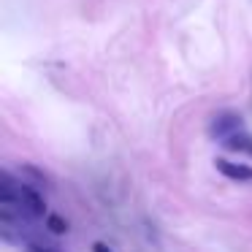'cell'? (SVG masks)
Instances as JSON below:
<instances>
[{"mask_svg":"<svg viewBox=\"0 0 252 252\" xmlns=\"http://www.w3.org/2000/svg\"><path fill=\"white\" fill-rule=\"evenodd\" d=\"M222 147L228 149V152H241V155H250L252 158V136L244 133V130L236 133V136H230V138H225Z\"/></svg>","mask_w":252,"mask_h":252,"instance_id":"3957f363","label":"cell"},{"mask_svg":"<svg viewBox=\"0 0 252 252\" xmlns=\"http://www.w3.org/2000/svg\"><path fill=\"white\" fill-rule=\"evenodd\" d=\"M241 130H244V117L239 111H220L209 122V136L217 138V141H225V138L236 136Z\"/></svg>","mask_w":252,"mask_h":252,"instance_id":"6da1fadb","label":"cell"},{"mask_svg":"<svg viewBox=\"0 0 252 252\" xmlns=\"http://www.w3.org/2000/svg\"><path fill=\"white\" fill-rule=\"evenodd\" d=\"M214 165H217V171L230 182H239V185L252 182V165H247V163H233V160H228V158H217Z\"/></svg>","mask_w":252,"mask_h":252,"instance_id":"7a4b0ae2","label":"cell"},{"mask_svg":"<svg viewBox=\"0 0 252 252\" xmlns=\"http://www.w3.org/2000/svg\"><path fill=\"white\" fill-rule=\"evenodd\" d=\"M30 250H33V252H49V250H52V247H41V244H30Z\"/></svg>","mask_w":252,"mask_h":252,"instance_id":"8992f818","label":"cell"},{"mask_svg":"<svg viewBox=\"0 0 252 252\" xmlns=\"http://www.w3.org/2000/svg\"><path fill=\"white\" fill-rule=\"evenodd\" d=\"M46 228H49L52 233H68V222L60 214H49V217H46Z\"/></svg>","mask_w":252,"mask_h":252,"instance_id":"277c9868","label":"cell"},{"mask_svg":"<svg viewBox=\"0 0 252 252\" xmlns=\"http://www.w3.org/2000/svg\"><path fill=\"white\" fill-rule=\"evenodd\" d=\"M93 252H111V250L103 244V241H95V244H93Z\"/></svg>","mask_w":252,"mask_h":252,"instance_id":"5b68a950","label":"cell"}]
</instances>
